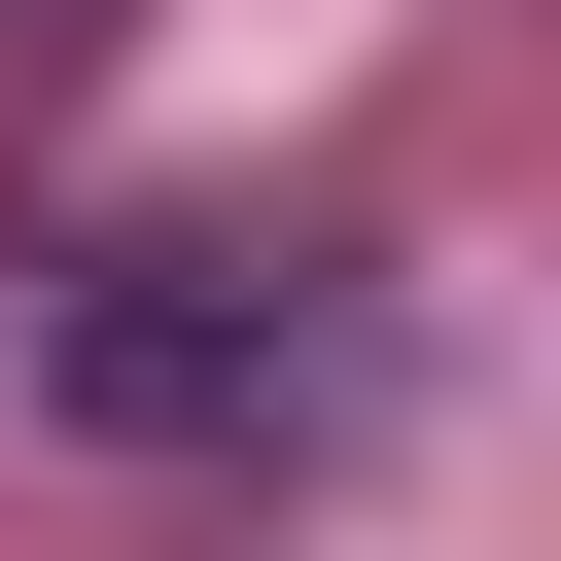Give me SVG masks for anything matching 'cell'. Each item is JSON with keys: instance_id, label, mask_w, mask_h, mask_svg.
<instances>
[{"instance_id": "obj_1", "label": "cell", "mask_w": 561, "mask_h": 561, "mask_svg": "<svg viewBox=\"0 0 561 561\" xmlns=\"http://www.w3.org/2000/svg\"><path fill=\"white\" fill-rule=\"evenodd\" d=\"M70 386H105V421H280V386H316V316H210V245H175V280H105V316H70Z\"/></svg>"}]
</instances>
